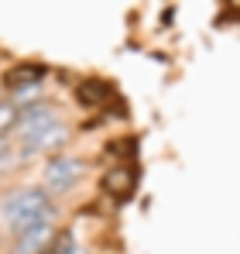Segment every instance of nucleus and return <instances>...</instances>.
<instances>
[{
  "mask_svg": "<svg viewBox=\"0 0 240 254\" xmlns=\"http://www.w3.org/2000/svg\"><path fill=\"white\" fill-rule=\"evenodd\" d=\"M117 100V89L114 83H107V79H100V76H89V79H82L76 86V103L79 107H107V103H114Z\"/></svg>",
  "mask_w": 240,
  "mask_h": 254,
  "instance_id": "nucleus-7",
  "label": "nucleus"
},
{
  "mask_svg": "<svg viewBox=\"0 0 240 254\" xmlns=\"http://www.w3.org/2000/svg\"><path fill=\"white\" fill-rule=\"evenodd\" d=\"M7 155H10V141L0 137V162H7Z\"/></svg>",
  "mask_w": 240,
  "mask_h": 254,
  "instance_id": "nucleus-11",
  "label": "nucleus"
},
{
  "mask_svg": "<svg viewBox=\"0 0 240 254\" xmlns=\"http://www.w3.org/2000/svg\"><path fill=\"white\" fill-rule=\"evenodd\" d=\"M65 144H69V127L55 124L48 130H41V134H35V137H28V141H17V158L21 162H28V158H55V155L65 151Z\"/></svg>",
  "mask_w": 240,
  "mask_h": 254,
  "instance_id": "nucleus-4",
  "label": "nucleus"
},
{
  "mask_svg": "<svg viewBox=\"0 0 240 254\" xmlns=\"http://www.w3.org/2000/svg\"><path fill=\"white\" fill-rule=\"evenodd\" d=\"M59 210L55 203L48 199V192L38 186H24V189H14L0 199V223L17 237L24 234L28 227H38V223H55Z\"/></svg>",
  "mask_w": 240,
  "mask_h": 254,
  "instance_id": "nucleus-1",
  "label": "nucleus"
},
{
  "mask_svg": "<svg viewBox=\"0 0 240 254\" xmlns=\"http://www.w3.org/2000/svg\"><path fill=\"white\" fill-rule=\"evenodd\" d=\"M55 223H38V227H28L24 234L14 237V254H45V248L52 244L55 237Z\"/></svg>",
  "mask_w": 240,
  "mask_h": 254,
  "instance_id": "nucleus-8",
  "label": "nucleus"
},
{
  "mask_svg": "<svg viewBox=\"0 0 240 254\" xmlns=\"http://www.w3.org/2000/svg\"><path fill=\"white\" fill-rule=\"evenodd\" d=\"M223 7H227L230 14H240V0H223Z\"/></svg>",
  "mask_w": 240,
  "mask_h": 254,
  "instance_id": "nucleus-12",
  "label": "nucleus"
},
{
  "mask_svg": "<svg viewBox=\"0 0 240 254\" xmlns=\"http://www.w3.org/2000/svg\"><path fill=\"white\" fill-rule=\"evenodd\" d=\"M86 175V162L76 158V155H55L45 162V172H41V189L45 192H69L76 182Z\"/></svg>",
  "mask_w": 240,
  "mask_h": 254,
  "instance_id": "nucleus-2",
  "label": "nucleus"
},
{
  "mask_svg": "<svg viewBox=\"0 0 240 254\" xmlns=\"http://www.w3.org/2000/svg\"><path fill=\"white\" fill-rule=\"evenodd\" d=\"M45 76H48V65H45V62H17V65H10V69L0 76V86H3L7 93H24V89L41 86Z\"/></svg>",
  "mask_w": 240,
  "mask_h": 254,
  "instance_id": "nucleus-6",
  "label": "nucleus"
},
{
  "mask_svg": "<svg viewBox=\"0 0 240 254\" xmlns=\"http://www.w3.org/2000/svg\"><path fill=\"white\" fill-rule=\"evenodd\" d=\"M59 117H62V114H59V107H55V103H48V100L24 103V107H21V114H17V124H14L10 134H17V141H28V137H35V134L48 130V127L62 124Z\"/></svg>",
  "mask_w": 240,
  "mask_h": 254,
  "instance_id": "nucleus-3",
  "label": "nucleus"
},
{
  "mask_svg": "<svg viewBox=\"0 0 240 254\" xmlns=\"http://www.w3.org/2000/svg\"><path fill=\"white\" fill-rule=\"evenodd\" d=\"M134 155H137V137H114L103 148V158L107 162H117V165H127Z\"/></svg>",
  "mask_w": 240,
  "mask_h": 254,
  "instance_id": "nucleus-9",
  "label": "nucleus"
},
{
  "mask_svg": "<svg viewBox=\"0 0 240 254\" xmlns=\"http://www.w3.org/2000/svg\"><path fill=\"white\" fill-rule=\"evenodd\" d=\"M17 114H21V107H17L14 100H0V137H7V134L14 130Z\"/></svg>",
  "mask_w": 240,
  "mask_h": 254,
  "instance_id": "nucleus-10",
  "label": "nucleus"
},
{
  "mask_svg": "<svg viewBox=\"0 0 240 254\" xmlns=\"http://www.w3.org/2000/svg\"><path fill=\"white\" fill-rule=\"evenodd\" d=\"M137 179H141V172H137L134 162L114 165V169H107L100 175V192L110 196V199H117V203H127V199L137 192Z\"/></svg>",
  "mask_w": 240,
  "mask_h": 254,
  "instance_id": "nucleus-5",
  "label": "nucleus"
}]
</instances>
